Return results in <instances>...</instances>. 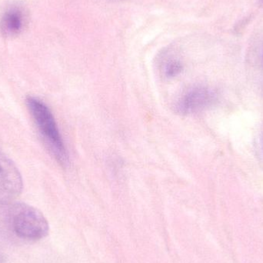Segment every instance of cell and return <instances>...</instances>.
I'll list each match as a JSON object with an SVG mask.
<instances>
[{
	"label": "cell",
	"mask_w": 263,
	"mask_h": 263,
	"mask_svg": "<svg viewBox=\"0 0 263 263\" xmlns=\"http://www.w3.org/2000/svg\"><path fill=\"white\" fill-rule=\"evenodd\" d=\"M183 66L179 60L170 58L165 60L162 64V70L163 75L167 78H173L181 73Z\"/></svg>",
	"instance_id": "6"
},
{
	"label": "cell",
	"mask_w": 263,
	"mask_h": 263,
	"mask_svg": "<svg viewBox=\"0 0 263 263\" xmlns=\"http://www.w3.org/2000/svg\"><path fill=\"white\" fill-rule=\"evenodd\" d=\"M23 179L15 164L0 152V206L15 202L23 191Z\"/></svg>",
	"instance_id": "3"
},
{
	"label": "cell",
	"mask_w": 263,
	"mask_h": 263,
	"mask_svg": "<svg viewBox=\"0 0 263 263\" xmlns=\"http://www.w3.org/2000/svg\"><path fill=\"white\" fill-rule=\"evenodd\" d=\"M23 11L17 6L9 8L0 20V31L4 36H16L24 26Z\"/></svg>",
	"instance_id": "5"
},
{
	"label": "cell",
	"mask_w": 263,
	"mask_h": 263,
	"mask_svg": "<svg viewBox=\"0 0 263 263\" xmlns=\"http://www.w3.org/2000/svg\"><path fill=\"white\" fill-rule=\"evenodd\" d=\"M216 95L211 89L204 86H196L189 89L178 100L176 112L182 115L195 114L210 106L214 102Z\"/></svg>",
	"instance_id": "4"
},
{
	"label": "cell",
	"mask_w": 263,
	"mask_h": 263,
	"mask_svg": "<svg viewBox=\"0 0 263 263\" xmlns=\"http://www.w3.org/2000/svg\"><path fill=\"white\" fill-rule=\"evenodd\" d=\"M262 1H263V0H262Z\"/></svg>",
	"instance_id": "8"
},
{
	"label": "cell",
	"mask_w": 263,
	"mask_h": 263,
	"mask_svg": "<svg viewBox=\"0 0 263 263\" xmlns=\"http://www.w3.org/2000/svg\"><path fill=\"white\" fill-rule=\"evenodd\" d=\"M0 263H2V262H1V259H0Z\"/></svg>",
	"instance_id": "7"
},
{
	"label": "cell",
	"mask_w": 263,
	"mask_h": 263,
	"mask_svg": "<svg viewBox=\"0 0 263 263\" xmlns=\"http://www.w3.org/2000/svg\"><path fill=\"white\" fill-rule=\"evenodd\" d=\"M1 207L8 229L20 240L37 242L49 234L47 219L38 209L15 202Z\"/></svg>",
	"instance_id": "1"
},
{
	"label": "cell",
	"mask_w": 263,
	"mask_h": 263,
	"mask_svg": "<svg viewBox=\"0 0 263 263\" xmlns=\"http://www.w3.org/2000/svg\"><path fill=\"white\" fill-rule=\"evenodd\" d=\"M26 103L49 149L60 163L66 165L68 163L67 151L50 109L43 101L35 97H28Z\"/></svg>",
	"instance_id": "2"
}]
</instances>
